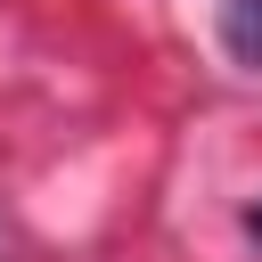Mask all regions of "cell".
Returning <instances> with one entry per match:
<instances>
[{
  "label": "cell",
  "instance_id": "1",
  "mask_svg": "<svg viewBox=\"0 0 262 262\" xmlns=\"http://www.w3.org/2000/svg\"><path fill=\"white\" fill-rule=\"evenodd\" d=\"M221 33H229V49H237L246 66H262V0H229Z\"/></svg>",
  "mask_w": 262,
  "mask_h": 262
},
{
  "label": "cell",
  "instance_id": "2",
  "mask_svg": "<svg viewBox=\"0 0 262 262\" xmlns=\"http://www.w3.org/2000/svg\"><path fill=\"white\" fill-rule=\"evenodd\" d=\"M246 229H254V237H262V196H254V205H246Z\"/></svg>",
  "mask_w": 262,
  "mask_h": 262
}]
</instances>
